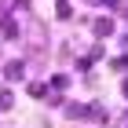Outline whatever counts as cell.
<instances>
[{
    "mask_svg": "<svg viewBox=\"0 0 128 128\" xmlns=\"http://www.w3.org/2000/svg\"><path fill=\"white\" fill-rule=\"evenodd\" d=\"M4 77H8V80H22V77H26V62H22V59H11L8 66H4Z\"/></svg>",
    "mask_w": 128,
    "mask_h": 128,
    "instance_id": "1",
    "label": "cell"
},
{
    "mask_svg": "<svg viewBox=\"0 0 128 128\" xmlns=\"http://www.w3.org/2000/svg\"><path fill=\"white\" fill-rule=\"evenodd\" d=\"M0 33H4L8 40H15V37H18V22L11 18V15H4V18H0Z\"/></svg>",
    "mask_w": 128,
    "mask_h": 128,
    "instance_id": "2",
    "label": "cell"
},
{
    "mask_svg": "<svg viewBox=\"0 0 128 128\" xmlns=\"http://www.w3.org/2000/svg\"><path fill=\"white\" fill-rule=\"evenodd\" d=\"M92 30H95V37H110V33H114V22H110V18H95Z\"/></svg>",
    "mask_w": 128,
    "mask_h": 128,
    "instance_id": "3",
    "label": "cell"
},
{
    "mask_svg": "<svg viewBox=\"0 0 128 128\" xmlns=\"http://www.w3.org/2000/svg\"><path fill=\"white\" fill-rule=\"evenodd\" d=\"M110 70H114V73H128V55H117V59H110Z\"/></svg>",
    "mask_w": 128,
    "mask_h": 128,
    "instance_id": "4",
    "label": "cell"
},
{
    "mask_svg": "<svg viewBox=\"0 0 128 128\" xmlns=\"http://www.w3.org/2000/svg\"><path fill=\"white\" fill-rule=\"evenodd\" d=\"M66 84H70V77H66V73H55V77H51V88H55V92H62Z\"/></svg>",
    "mask_w": 128,
    "mask_h": 128,
    "instance_id": "5",
    "label": "cell"
},
{
    "mask_svg": "<svg viewBox=\"0 0 128 128\" xmlns=\"http://www.w3.org/2000/svg\"><path fill=\"white\" fill-rule=\"evenodd\" d=\"M55 15H59V18H70V15H73V8H70V0H59V8H55Z\"/></svg>",
    "mask_w": 128,
    "mask_h": 128,
    "instance_id": "6",
    "label": "cell"
},
{
    "mask_svg": "<svg viewBox=\"0 0 128 128\" xmlns=\"http://www.w3.org/2000/svg\"><path fill=\"white\" fill-rule=\"evenodd\" d=\"M11 102H15V95L11 92H0V110H11Z\"/></svg>",
    "mask_w": 128,
    "mask_h": 128,
    "instance_id": "7",
    "label": "cell"
},
{
    "mask_svg": "<svg viewBox=\"0 0 128 128\" xmlns=\"http://www.w3.org/2000/svg\"><path fill=\"white\" fill-rule=\"evenodd\" d=\"M30 95H33V99H44V95H48V88H44V84H30Z\"/></svg>",
    "mask_w": 128,
    "mask_h": 128,
    "instance_id": "8",
    "label": "cell"
},
{
    "mask_svg": "<svg viewBox=\"0 0 128 128\" xmlns=\"http://www.w3.org/2000/svg\"><path fill=\"white\" fill-rule=\"evenodd\" d=\"M121 95H124V99H128V77H124V80H121Z\"/></svg>",
    "mask_w": 128,
    "mask_h": 128,
    "instance_id": "9",
    "label": "cell"
},
{
    "mask_svg": "<svg viewBox=\"0 0 128 128\" xmlns=\"http://www.w3.org/2000/svg\"><path fill=\"white\" fill-rule=\"evenodd\" d=\"M4 15H8V11H4V0H0V18H4Z\"/></svg>",
    "mask_w": 128,
    "mask_h": 128,
    "instance_id": "10",
    "label": "cell"
}]
</instances>
